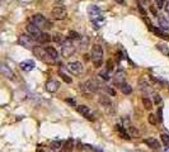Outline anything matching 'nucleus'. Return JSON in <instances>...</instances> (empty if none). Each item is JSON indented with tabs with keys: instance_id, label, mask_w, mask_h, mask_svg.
<instances>
[{
	"instance_id": "obj_4",
	"label": "nucleus",
	"mask_w": 169,
	"mask_h": 152,
	"mask_svg": "<svg viewBox=\"0 0 169 152\" xmlns=\"http://www.w3.org/2000/svg\"><path fill=\"white\" fill-rule=\"evenodd\" d=\"M51 15L56 20H62L67 17V12L65 8H62V6H55L51 12Z\"/></svg>"
},
{
	"instance_id": "obj_36",
	"label": "nucleus",
	"mask_w": 169,
	"mask_h": 152,
	"mask_svg": "<svg viewBox=\"0 0 169 152\" xmlns=\"http://www.w3.org/2000/svg\"><path fill=\"white\" fill-rule=\"evenodd\" d=\"M93 63H94V67H101L102 66V60H93Z\"/></svg>"
},
{
	"instance_id": "obj_16",
	"label": "nucleus",
	"mask_w": 169,
	"mask_h": 152,
	"mask_svg": "<svg viewBox=\"0 0 169 152\" xmlns=\"http://www.w3.org/2000/svg\"><path fill=\"white\" fill-rule=\"evenodd\" d=\"M144 142L147 144L149 147H151V148H155V150H158V148H160V143L155 140V138H146V140H144Z\"/></svg>"
},
{
	"instance_id": "obj_26",
	"label": "nucleus",
	"mask_w": 169,
	"mask_h": 152,
	"mask_svg": "<svg viewBox=\"0 0 169 152\" xmlns=\"http://www.w3.org/2000/svg\"><path fill=\"white\" fill-rule=\"evenodd\" d=\"M73 147H74V142H73V140H67V141L64 143V150L67 151V152L71 151Z\"/></svg>"
},
{
	"instance_id": "obj_11",
	"label": "nucleus",
	"mask_w": 169,
	"mask_h": 152,
	"mask_svg": "<svg viewBox=\"0 0 169 152\" xmlns=\"http://www.w3.org/2000/svg\"><path fill=\"white\" fill-rule=\"evenodd\" d=\"M78 112L81 114V115H84L87 119H89V120H91V119H94L93 118V114L90 113V109H89V106H87V105H79L78 108Z\"/></svg>"
},
{
	"instance_id": "obj_8",
	"label": "nucleus",
	"mask_w": 169,
	"mask_h": 152,
	"mask_svg": "<svg viewBox=\"0 0 169 152\" xmlns=\"http://www.w3.org/2000/svg\"><path fill=\"white\" fill-rule=\"evenodd\" d=\"M88 13H89L91 20H95V19L101 18V9L98 8L97 5H90L89 8H88Z\"/></svg>"
},
{
	"instance_id": "obj_30",
	"label": "nucleus",
	"mask_w": 169,
	"mask_h": 152,
	"mask_svg": "<svg viewBox=\"0 0 169 152\" xmlns=\"http://www.w3.org/2000/svg\"><path fill=\"white\" fill-rule=\"evenodd\" d=\"M60 76H61V79H62V80H64L66 84H71V83H73L71 77H69L66 74H64V72H60Z\"/></svg>"
},
{
	"instance_id": "obj_22",
	"label": "nucleus",
	"mask_w": 169,
	"mask_h": 152,
	"mask_svg": "<svg viewBox=\"0 0 169 152\" xmlns=\"http://www.w3.org/2000/svg\"><path fill=\"white\" fill-rule=\"evenodd\" d=\"M119 89H121L122 94H125V95H130V94L132 93V88L129 84H126V83H123L121 86H119Z\"/></svg>"
},
{
	"instance_id": "obj_21",
	"label": "nucleus",
	"mask_w": 169,
	"mask_h": 152,
	"mask_svg": "<svg viewBox=\"0 0 169 152\" xmlns=\"http://www.w3.org/2000/svg\"><path fill=\"white\" fill-rule=\"evenodd\" d=\"M143 105L146 110H151L153 109V105H154V101L150 100L149 98H143Z\"/></svg>"
},
{
	"instance_id": "obj_13",
	"label": "nucleus",
	"mask_w": 169,
	"mask_h": 152,
	"mask_svg": "<svg viewBox=\"0 0 169 152\" xmlns=\"http://www.w3.org/2000/svg\"><path fill=\"white\" fill-rule=\"evenodd\" d=\"M59 88H60V84L56 80H48L46 83V90L48 93H56L59 90Z\"/></svg>"
},
{
	"instance_id": "obj_25",
	"label": "nucleus",
	"mask_w": 169,
	"mask_h": 152,
	"mask_svg": "<svg viewBox=\"0 0 169 152\" xmlns=\"http://www.w3.org/2000/svg\"><path fill=\"white\" fill-rule=\"evenodd\" d=\"M50 147H51V150H53V151H59L60 148L64 147V143L60 142V141H53V142H51Z\"/></svg>"
},
{
	"instance_id": "obj_41",
	"label": "nucleus",
	"mask_w": 169,
	"mask_h": 152,
	"mask_svg": "<svg viewBox=\"0 0 169 152\" xmlns=\"http://www.w3.org/2000/svg\"><path fill=\"white\" fill-rule=\"evenodd\" d=\"M150 10H151V13H154V15H157V10H155V9H154V8H153V6H151V9H150Z\"/></svg>"
},
{
	"instance_id": "obj_7",
	"label": "nucleus",
	"mask_w": 169,
	"mask_h": 152,
	"mask_svg": "<svg viewBox=\"0 0 169 152\" xmlns=\"http://www.w3.org/2000/svg\"><path fill=\"white\" fill-rule=\"evenodd\" d=\"M26 29H27V32L29 33L34 39H36V38H37V35L41 33L40 27H38V25H36L34 23H28V24H27V27H26Z\"/></svg>"
},
{
	"instance_id": "obj_24",
	"label": "nucleus",
	"mask_w": 169,
	"mask_h": 152,
	"mask_svg": "<svg viewBox=\"0 0 169 152\" xmlns=\"http://www.w3.org/2000/svg\"><path fill=\"white\" fill-rule=\"evenodd\" d=\"M157 48H158L163 55L169 56V48H168L167 45H164V43H158V45H157Z\"/></svg>"
},
{
	"instance_id": "obj_10",
	"label": "nucleus",
	"mask_w": 169,
	"mask_h": 152,
	"mask_svg": "<svg viewBox=\"0 0 169 152\" xmlns=\"http://www.w3.org/2000/svg\"><path fill=\"white\" fill-rule=\"evenodd\" d=\"M0 72H2L3 76H5L6 79H10V80H14V79H16V75H14V72L10 70V67H8L4 63L0 66Z\"/></svg>"
},
{
	"instance_id": "obj_27",
	"label": "nucleus",
	"mask_w": 169,
	"mask_h": 152,
	"mask_svg": "<svg viewBox=\"0 0 169 152\" xmlns=\"http://www.w3.org/2000/svg\"><path fill=\"white\" fill-rule=\"evenodd\" d=\"M158 115H155V114H149V117H147V120H149V123L150 124H158V122H159V119L157 118Z\"/></svg>"
},
{
	"instance_id": "obj_39",
	"label": "nucleus",
	"mask_w": 169,
	"mask_h": 152,
	"mask_svg": "<svg viewBox=\"0 0 169 152\" xmlns=\"http://www.w3.org/2000/svg\"><path fill=\"white\" fill-rule=\"evenodd\" d=\"M164 9H165V12H167V13H169V0H168V2L165 3V5H164Z\"/></svg>"
},
{
	"instance_id": "obj_1",
	"label": "nucleus",
	"mask_w": 169,
	"mask_h": 152,
	"mask_svg": "<svg viewBox=\"0 0 169 152\" xmlns=\"http://www.w3.org/2000/svg\"><path fill=\"white\" fill-rule=\"evenodd\" d=\"M32 23L38 25L40 28H45V29H50V28H52V25H53L51 22H48L42 14H34V15L32 17Z\"/></svg>"
},
{
	"instance_id": "obj_3",
	"label": "nucleus",
	"mask_w": 169,
	"mask_h": 152,
	"mask_svg": "<svg viewBox=\"0 0 169 152\" xmlns=\"http://www.w3.org/2000/svg\"><path fill=\"white\" fill-rule=\"evenodd\" d=\"M18 42L20 43V46H23L26 48H33L34 47V38L32 35H27V34H20Z\"/></svg>"
},
{
	"instance_id": "obj_40",
	"label": "nucleus",
	"mask_w": 169,
	"mask_h": 152,
	"mask_svg": "<svg viewBox=\"0 0 169 152\" xmlns=\"http://www.w3.org/2000/svg\"><path fill=\"white\" fill-rule=\"evenodd\" d=\"M66 103H69V104H71V105H75V101H74L73 99H66Z\"/></svg>"
},
{
	"instance_id": "obj_5",
	"label": "nucleus",
	"mask_w": 169,
	"mask_h": 152,
	"mask_svg": "<svg viewBox=\"0 0 169 152\" xmlns=\"http://www.w3.org/2000/svg\"><path fill=\"white\" fill-rule=\"evenodd\" d=\"M32 51H33V55L36 56L37 59H40L42 61H48V59L46 57V56H48L46 52V48H42L41 46H34L32 48ZM50 60H51V57H50Z\"/></svg>"
},
{
	"instance_id": "obj_6",
	"label": "nucleus",
	"mask_w": 169,
	"mask_h": 152,
	"mask_svg": "<svg viewBox=\"0 0 169 152\" xmlns=\"http://www.w3.org/2000/svg\"><path fill=\"white\" fill-rule=\"evenodd\" d=\"M91 59L93 60H102L103 59V48L99 45H94L91 47Z\"/></svg>"
},
{
	"instance_id": "obj_33",
	"label": "nucleus",
	"mask_w": 169,
	"mask_h": 152,
	"mask_svg": "<svg viewBox=\"0 0 169 152\" xmlns=\"http://www.w3.org/2000/svg\"><path fill=\"white\" fill-rule=\"evenodd\" d=\"M104 90L107 91L111 96H116V90H115V89H112V88H109V86L105 85V86H104Z\"/></svg>"
},
{
	"instance_id": "obj_42",
	"label": "nucleus",
	"mask_w": 169,
	"mask_h": 152,
	"mask_svg": "<svg viewBox=\"0 0 169 152\" xmlns=\"http://www.w3.org/2000/svg\"><path fill=\"white\" fill-rule=\"evenodd\" d=\"M165 152H169V148H168V150H165Z\"/></svg>"
},
{
	"instance_id": "obj_23",
	"label": "nucleus",
	"mask_w": 169,
	"mask_h": 152,
	"mask_svg": "<svg viewBox=\"0 0 169 152\" xmlns=\"http://www.w3.org/2000/svg\"><path fill=\"white\" fill-rule=\"evenodd\" d=\"M150 29L155 33L158 37H160V38H165V39H169V37H168V34L167 33H164L163 31H160V29H158V28H155V27H150Z\"/></svg>"
},
{
	"instance_id": "obj_15",
	"label": "nucleus",
	"mask_w": 169,
	"mask_h": 152,
	"mask_svg": "<svg viewBox=\"0 0 169 152\" xmlns=\"http://www.w3.org/2000/svg\"><path fill=\"white\" fill-rule=\"evenodd\" d=\"M36 41H37L38 43H48V42L51 41V35L48 34V33H46V32H41V33L37 35Z\"/></svg>"
},
{
	"instance_id": "obj_2",
	"label": "nucleus",
	"mask_w": 169,
	"mask_h": 152,
	"mask_svg": "<svg viewBox=\"0 0 169 152\" xmlns=\"http://www.w3.org/2000/svg\"><path fill=\"white\" fill-rule=\"evenodd\" d=\"M75 52V46L73 45V42L69 39H65L61 43V55L64 57H70L71 55H74Z\"/></svg>"
},
{
	"instance_id": "obj_20",
	"label": "nucleus",
	"mask_w": 169,
	"mask_h": 152,
	"mask_svg": "<svg viewBox=\"0 0 169 152\" xmlns=\"http://www.w3.org/2000/svg\"><path fill=\"white\" fill-rule=\"evenodd\" d=\"M116 129L119 132V134H121V137L122 138H125V140H130V133H127L126 132V129L123 128V126H119V124H117L116 126Z\"/></svg>"
},
{
	"instance_id": "obj_28",
	"label": "nucleus",
	"mask_w": 169,
	"mask_h": 152,
	"mask_svg": "<svg viewBox=\"0 0 169 152\" xmlns=\"http://www.w3.org/2000/svg\"><path fill=\"white\" fill-rule=\"evenodd\" d=\"M159 24H160V28H163V29H168L169 28L168 22L164 18H159Z\"/></svg>"
},
{
	"instance_id": "obj_17",
	"label": "nucleus",
	"mask_w": 169,
	"mask_h": 152,
	"mask_svg": "<svg viewBox=\"0 0 169 152\" xmlns=\"http://www.w3.org/2000/svg\"><path fill=\"white\" fill-rule=\"evenodd\" d=\"M113 83H115V85H118V86H121L123 83H125V77H123V72H117L116 74V76H115V79H113Z\"/></svg>"
},
{
	"instance_id": "obj_35",
	"label": "nucleus",
	"mask_w": 169,
	"mask_h": 152,
	"mask_svg": "<svg viewBox=\"0 0 169 152\" xmlns=\"http://www.w3.org/2000/svg\"><path fill=\"white\" fill-rule=\"evenodd\" d=\"M129 132H130V134H132V136H139V131H137L135 127H132V126H130Z\"/></svg>"
},
{
	"instance_id": "obj_32",
	"label": "nucleus",
	"mask_w": 169,
	"mask_h": 152,
	"mask_svg": "<svg viewBox=\"0 0 169 152\" xmlns=\"http://www.w3.org/2000/svg\"><path fill=\"white\" fill-rule=\"evenodd\" d=\"M69 38H70V39H78V38H80V34L76 33V32H74V31H70Z\"/></svg>"
},
{
	"instance_id": "obj_9",
	"label": "nucleus",
	"mask_w": 169,
	"mask_h": 152,
	"mask_svg": "<svg viewBox=\"0 0 169 152\" xmlns=\"http://www.w3.org/2000/svg\"><path fill=\"white\" fill-rule=\"evenodd\" d=\"M84 89H85L87 91H89V93H95V91H98V89H99V85H98V83L95 80H88L85 84H84Z\"/></svg>"
},
{
	"instance_id": "obj_37",
	"label": "nucleus",
	"mask_w": 169,
	"mask_h": 152,
	"mask_svg": "<svg viewBox=\"0 0 169 152\" xmlns=\"http://www.w3.org/2000/svg\"><path fill=\"white\" fill-rule=\"evenodd\" d=\"M161 103V98L159 96V95H155V96H154V104H160Z\"/></svg>"
},
{
	"instance_id": "obj_38",
	"label": "nucleus",
	"mask_w": 169,
	"mask_h": 152,
	"mask_svg": "<svg viewBox=\"0 0 169 152\" xmlns=\"http://www.w3.org/2000/svg\"><path fill=\"white\" fill-rule=\"evenodd\" d=\"M158 119L163 120V117H161V108H159V109H158Z\"/></svg>"
},
{
	"instance_id": "obj_18",
	"label": "nucleus",
	"mask_w": 169,
	"mask_h": 152,
	"mask_svg": "<svg viewBox=\"0 0 169 152\" xmlns=\"http://www.w3.org/2000/svg\"><path fill=\"white\" fill-rule=\"evenodd\" d=\"M98 101H99V104H102V106H105V108H109L112 105V101L108 96H105V95H102L99 96V99H98Z\"/></svg>"
},
{
	"instance_id": "obj_14",
	"label": "nucleus",
	"mask_w": 169,
	"mask_h": 152,
	"mask_svg": "<svg viewBox=\"0 0 169 152\" xmlns=\"http://www.w3.org/2000/svg\"><path fill=\"white\" fill-rule=\"evenodd\" d=\"M34 66H36V63L32 60H26V61L20 62V69L24 70V71H32L34 69Z\"/></svg>"
},
{
	"instance_id": "obj_34",
	"label": "nucleus",
	"mask_w": 169,
	"mask_h": 152,
	"mask_svg": "<svg viewBox=\"0 0 169 152\" xmlns=\"http://www.w3.org/2000/svg\"><path fill=\"white\" fill-rule=\"evenodd\" d=\"M105 65H107V67H105V70H107V71H112V70L115 69V63H113V61H112V60H108Z\"/></svg>"
},
{
	"instance_id": "obj_43",
	"label": "nucleus",
	"mask_w": 169,
	"mask_h": 152,
	"mask_svg": "<svg viewBox=\"0 0 169 152\" xmlns=\"http://www.w3.org/2000/svg\"><path fill=\"white\" fill-rule=\"evenodd\" d=\"M62 152H67V151H65V150H64V151H62Z\"/></svg>"
},
{
	"instance_id": "obj_12",
	"label": "nucleus",
	"mask_w": 169,
	"mask_h": 152,
	"mask_svg": "<svg viewBox=\"0 0 169 152\" xmlns=\"http://www.w3.org/2000/svg\"><path fill=\"white\" fill-rule=\"evenodd\" d=\"M69 70L74 72V74H80V72H83L84 67H83V65L78 61H74V62H70L69 63Z\"/></svg>"
},
{
	"instance_id": "obj_29",
	"label": "nucleus",
	"mask_w": 169,
	"mask_h": 152,
	"mask_svg": "<svg viewBox=\"0 0 169 152\" xmlns=\"http://www.w3.org/2000/svg\"><path fill=\"white\" fill-rule=\"evenodd\" d=\"M108 72H109V71H107V70H104V71H101V72H99V75H98V76H101V77L103 79V80L108 81L109 79H111V77H109V75H108Z\"/></svg>"
},
{
	"instance_id": "obj_31",
	"label": "nucleus",
	"mask_w": 169,
	"mask_h": 152,
	"mask_svg": "<svg viewBox=\"0 0 169 152\" xmlns=\"http://www.w3.org/2000/svg\"><path fill=\"white\" fill-rule=\"evenodd\" d=\"M160 140L165 146H169V136L168 134H160Z\"/></svg>"
},
{
	"instance_id": "obj_19",
	"label": "nucleus",
	"mask_w": 169,
	"mask_h": 152,
	"mask_svg": "<svg viewBox=\"0 0 169 152\" xmlns=\"http://www.w3.org/2000/svg\"><path fill=\"white\" fill-rule=\"evenodd\" d=\"M46 52H47V55H48V57H51L52 60H56L59 57V53H57V51H56L53 47H46Z\"/></svg>"
}]
</instances>
